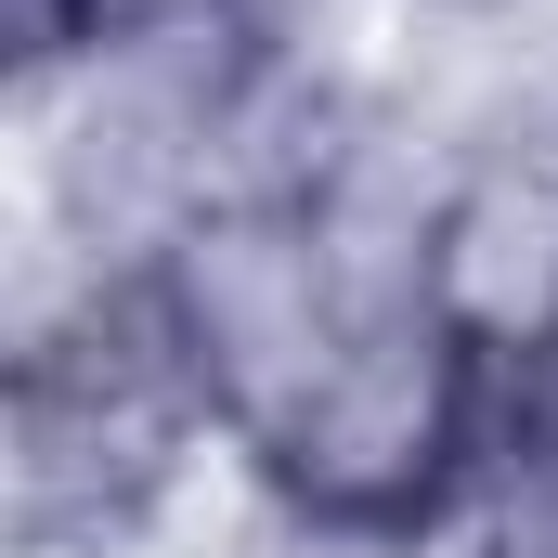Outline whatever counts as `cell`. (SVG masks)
I'll return each mask as SVG.
<instances>
[{
  "label": "cell",
  "instance_id": "1",
  "mask_svg": "<svg viewBox=\"0 0 558 558\" xmlns=\"http://www.w3.org/2000/svg\"><path fill=\"white\" fill-rule=\"evenodd\" d=\"M13 546L26 558H131L169 533L195 468H234L208 390L182 377L143 274H39L13 312Z\"/></svg>",
  "mask_w": 558,
  "mask_h": 558
},
{
  "label": "cell",
  "instance_id": "2",
  "mask_svg": "<svg viewBox=\"0 0 558 558\" xmlns=\"http://www.w3.org/2000/svg\"><path fill=\"white\" fill-rule=\"evenodd\" d=\"M481 468H494V364L428 299H377L338 338V364L234 454L286 558H454Z\"/></svg>",
  "mask_w": 558,
  "mask_h": 558
},
{
  "label": "cell",
  "instance_id": "3",
  "mask_svg": "<svg viewBox=\"0 0 558 558\" xmlns=\"http://www.w3.org/2000/svg\"><path fill=\"white\" fill-rule=\"evenodd\" d=\"M143 299H156L182 377L208 390L221 441L247 454V441L338 364V338H351L377 299H403V286L364 274V247L338 234L325 195H221V208H195V221L143 260Z\"/></svg>",
  "mask_w": 558,
  "mask_h": 558
},
{
  "label": "cell",
  "instance_id": "4",
  "mask_svg": "<svg viewBox=\"0 0 558 558\" xmlns=\"http://www.w3.org/2000/svg\"><path fill=\"white\" fill-rule=\"evenodd\" d=\"M416 299L481 351L520 364L558 338V131L546 118H481L441 143L416 208Z\"/></svg>",
  "mask_w": 558,
  "mask_h": 558
},
{
  "label": "cell",
  "instance_id": "5",
  "mask_svg": "<svg viewBox=\"0 0 558 558\" xmlns=\"http://www.w3.org/2000/svg\"><path fill=\"white\" fill-rule=\"evenodd\" d=\"M441 13H507V0H441Z\"/></svg>",
  "mask_w": 558,
  "mask_h": 558
}]
</instances>
